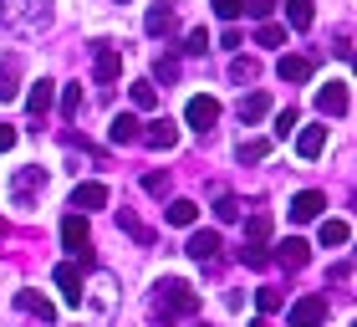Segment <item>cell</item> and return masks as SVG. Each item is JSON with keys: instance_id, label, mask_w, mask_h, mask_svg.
<instances>
[{"instance_id": "31", "label": "cell", "mask_w": 357, "mask_h": 327, "mask_svg": "<svg viewBox=\"0 0 357 327\" xmlns=\"http://www.w3.org/2000/svg\"><path fill=\"white\" fill-rule=\"evenodd\" d=\"M77 112H82V82H67V87H61V118H77Z\"/></svg>"}, {"instance_id": "19", "label": "cell", "mask_w": 357, "mask_h": 327, "mask_svg": "<svg viewBox=\"0 0 357 327\" xmlns=\"http://www.w3.org/2000/svg\"><path fill=\"white\" fill-rule=\"evenodd\" d=\"M82 302L92 307V312H107V307L118 302V282H112L107 271H97V276H92V297H82Z\"/></svg>"}, {"instance_id": "25", "label": "cell", "mask_w": 357, "mask_h": 327, "mask_svg": "<svg viewBox=\"0 0 357 327\" xmlns=\"http://www.w3.org/2000/svg\"><path fill=\"white\" fill-rule=\"evenodd\" d=\"M321 149H327V128H301L296 133V154L301 159H317Z\"/></svg>"}, {"instance_id": "26", "label": "cell", "mask_w": 357, "mask_h": 327, "mask_svg": "<svg viewBox=\"0 0 357 327\" xmlns=\"http://www.w3.org/2000/svg\"><path fill=\"white\" fill-rule=\"evenodd\" d=\"M118 225H123V231L133 235L138 245H153V231H149V225H143V220L133 215V210H118Z\"/></svg>"}, {"instance_id": "34", "label": "cell", "mask_w": 357, "mask_h": 327, "mask_svg": "<svg viewBox=\"0 0 357 327\" xmlns=\"http://www.w3.org/2000/svg\"><path fill=\"white\" fill-rule=\"evenodd\" d=\"M281 41H286V26H275V21L255 26V46H281Z\"/></svg>"}, {"instance_id": "6", "label": "cell", "mask_w": 357, "mask_h": 327, "mask_svg": "<svg viewBox=\"0 0 357 327\" xmlns=\"http://www.w3.org/2000/svg\"><path fill=\"white\" fill-rule=\"evenodd\" d=\"M184 123L194 128V133H199V138H209V128H215L220 123V103H215V97H189V108H184Z\"/></svg>"}, {"instance_id": "13", "label": "cell", "mask_w": 357, "mask_h": 327, "mask_svg": "<svg viewBox=\"0 0 357 327\" xmlns=\"http://www.w3.org/2000/svg\"><path fill=\"white\" fill-rule=\"evenodd\" d=\"M92 77L102 82V87L123 77V52H118V46H97V57H92Z\"/></svg>"}, {"instance_id": "32", "label": "cell", "mask_w": 357, "mask_h": 327, "mask_svg": "<svg viewBox=\"0 0 357 327\" xmlns=\"http://www.w3.org/2000/svg\"><path fill=\"white\" fill-rule=\"evenodd\" d=\"M230 77L240 82V87H245V82L261 77V61H255V57H235V61H230Z\"/></svg>"}, {"instance_id": "3", "label": "cell", "mask_w": 357, "mask_h": 327, "mask_svg": "<svg viewBox=\"0 0 357 327\" xmlns=\"http://www.w3.org/2000/svg\"><path fill=\"white\" fill-rule=\"evenodd\" d=\"M266 240H271V215L266 210H255L250 215V225H245V245H240V261H245V266H266Z\"/></svg>"}, {"instance_id": "8", "label": "cell", "mask_w": 357, "mask_h": 327, "mask_svg": "<svg viewBox=\"0 0 357 327\" xmlns=\"http://www.w3.org/2000/svg\"><path fill=\"white\" fill-rule=\"evenodd\" d=\"M138 143H143V149H153V154H169L174 143H178V128L169 118H153V123L138 128Z\"/></svg>"}, {"instance_id": "41", "label": "cell", "mask_w": 357, "mask_h": 327, "mask_svg": "<svg viewBox=\"0 0 357 327\" xmlns=\"http://www.w3.org/2000/svg\"><path fill=\"white\" fill-rule=\"evenodd\" d=\"M143 189H149L153 200H164V194H169V174H158V169H153L149 179H143Z\"/></svg>"}, {"instance_id": "44", "label": "cell", "mask_w": 357, "mask_h": 327, "mask_svg": "<svg viewBox=\"0 0 357 327\" xmlns=\"http://www.w3.org/2000/svg\"><path fill=\"white\" fill-rule=\"evenodd\" d=\"M250 327H271V322H266V317H255V322H250Z\"/></svg>"}, {"instance_id": "7", "label": "cell", "mask_w": 357, "mask_h": 327, "mask_svg": "<svg viewBox=\"0 0 357 327\" xmlns=\"http://www.w3.org/2000/svg\"><path fill=\"white\" fill-rule=\"evenodd\" d=\"M52 282H56V291H61V302L67 307H82V266H77V261H61V266L52 271Z\"/></svg>"}, {"instance_id": "29", "label": "cell", "mask_w": 357, "mask_h": 327, "mask_svg": "<svg viewBox=\"0 0 357 327\" xmlns=\"http://www.w3.org/2000/svg\"><path fill=\"white\" fill-rule=\"evenodd\" d=\"M133 108H138V112H153V108H158V87H153L149 77L133 82Z\"/></svg>"}, {"instance_id": "30", "label": "cell", "mask_w": 357, "mask_h": 327, "mask_svg": "<svg viewBox=\"0 0 357 327\" xmlns=\"http://www.w3.org/2000/svg\"><path fill=\"white\" fill-rule=\"evenodd\" d=\"M347 240H352L347 220H321V245H347Z\"/></svg>"}, {"instance_id": "14", "label": "cell", "mask_w": 357, "mask_h": 327, "mask_svg": "<svg viewBox=\"0 0 357 327\" xmlns=\"http://www.w3.org/2000/svg\"><path fill=\"white\" fill-rule=\"evenodd\" d=\"M52 103H56V82H52V77L31 82V92H26V112H31V118H46Z\"/></svg>"}, {"instance_id": "27", "label": "cell", "mask_w": 357, "mask_h": 327, "mask_svg": "<svg viewBox=\"0 0 357 327\" xmlns=\"http://www.w3.org/2000/svg\"><path fill=\"white\" fill-rule=\"evenodd\" d=\"M235 159H240V164H261V159H271V138H245V143L235 149Z\"/></svg>"}, {"instance_id": "36", "label": "cell", "mask_w": 357, "mask_h": 327, "mask_svg": "<svg viewBox=\"0 0 357 327\" xmlns=\"http://www.w3.org/2000/svg\"><path fill=\"white\" fill-rule=\"evenodd\" d=\"M209 52V31L199 26V31H189V36H184V57H204Z\"/></svg>"}, {"instance_id": "11", "label": "cell", "mask_w": 357, "mask_h": 327, "mask_svg": "<svg viewBox=\"0 0 357 327\" xmlns=\"http://www.w3.org/2000/svg\"><path fill=\"white\" fill-rule=\"evenodd\" d=\"M184 251H189V261H199V266H215L220 261V231H194Z\"/></svg>"}, {"instance_id": "12", "label": "cell", "mask_w": 357, "mask_h": 327, "mask_svg": "<svg viewBox=\"0 0 357 327\" xmlns=\"http://www.w3.org/2000/svg\"><path fill=\"white\" fill-rule=\"evenodd\" d=\"M21 97V52L0 57V103H15Z\"/></svg>"}, {"instance_id": "22", "label": "cell", "mask_w": 357, "mask_h": 327, "mask_svg": "<svg viewBox=\"0 0 357 327\" xmlns=\"http://www.w3.org/2000/svg\"><path fill=\"white\" fill-rule=\"evenodd\" d=\"M15 307H21V312H31V317H41V322L56 317V307L46 302V297H36V291H15Z\"/></svg>"}, {"instance_id": "24", "label": "cell", "mask_w": 357, "mask_h": 327, "mask_svg": "<svg viewBox=\"0 0 357 327\" xmlns=\"http://www.w3.org/2000/svg\"><path fill=\"white\" fill-rule=\"evenodd\" d=\"M235 112H240V123H261L266 112H271V97H266V92H250V97H240Z\"/></svg>"}, {"instance_id": "2", "label": "cell", "mask_w": 357, "mask_h": 327, "mask_svg": "<svg viewBox=\"0 0 357 327\" xmlns=\"http://www.w3.org/2000/svg\"><path fill=\"white\" fill-rule=\"evenodd\" d=\"M52 6L56 0H0V26L15 36H36L52 26Z\"/></svg>"}, {"instance_id": "35", "label": "cell", "mask_w": 357, "mask_h": 327, "mask_svg": "<svg viewBox=\"0 0 357 327\" xmlns=\"http://www.w3.org/2000/svg\"><path fill=\"white\" fill-rule=\"evenodd\" d=\"M158 82H178V57H158L153 61V87Z\"/></svg>"}, {"instance_id": "15", "label": "cell", "mask_w": 357, "mask_h": 327, "mask_svg": "<svg viewBox=\"0 0 357 327\" xmlns=\"http://www.w3.org/2000/svg\"><path fill=\"white\" fill-rule=\"evenodd\" d=\"M275 72H281V82H312V72H317V57H312V52L281 57V61H275Z\"/></svg>"}, {"instance_id": "39", "label": "cell", "mask_w": 357, "mask_h": 327, "mask_svg": "<svg viewBox=\"0 0 357 327\" xmlns=\"http://www.w3.org/2000/svg\"><path fill=\"white\" fill-rule=\"evenodd\" d=\"M271 6H275V0H245L240 15H250V21H271Z\"/></svg>"}, {"instance_id": "28", "label": "cell", "mask_w": 357, "mask_h": 327, "mask_svg": "<svg viewBox=\"0 0 357 327\" xmlns=\"http://www.w3.org/2000/svg\"><path fill=\"white\" fill-rule=\"evenodd\" d=\"M194 220H199V205H194V200H174L169 205V225L184 231V225H194Z\"/></svg>"}, {"instance_id": "17", "label": "cell", "mask_w": 357, "mask_h": 327, "mask_svg": "<svg viewBox=\"0 0 357 327\" xmlns=\"http://www.w3.org/2000/svg\"><path fill=\"white\" fill-rule=\"evenodd\" d=\"M107 205V184H97V179H87V184L72 189V210L77 215H87V210H102Z\"/></svg>"}, {"instance_id": "5", "label": "cell", "mask_w": 357, "mask_h": 327, "mask_svg": "<svg viewBox=\"0 0 357 327\" xmlns=\"http://www.w3.org/2000/svg\"><path fill=\"white\" fill-rule=\"evenodd\" d=\"M291 327H321L327 322V297H317V291H306V297L291 302V312H286Z\"/></svg>"}, {"instance_id": "43", "label": "cell", "mask_w": 357, "mask_h": 327, "mask_svg": "<svg viewBox=\"0 0 357 327\" xmlns=\"http://www.w3.org/2000/svg\"><path fill=\"white\" fill-rule=\"evenodd\" d=\"M332 282H337V286L352 282V261H337V266H332Z\"/></svg>"}, {"instance_id": "23", "label": "cell", "mask_w": 357, "mask_h": 327, "mask_svg": "<svg viewBox=\"0 0 357 327\" xmlns=\"http://www.w3.org/2000/svg\"><path fill=\"white\" fill-rule=\"evenodd\" d=\"M286 21H291V31H312L317 6H312V0H286Z\"/></svg>"}, {"instance_id": "9", "label": "cell", "mask_w": 357, "mask_h": 327, "mask_svg": "<svg viewBox=\"0 0 357 327\" xmlns=\"http://www.w3.org/2000/svg\"><path fill=\"white\" fill-rule=\"evenodd\" d=\"M36 189H46V169H15V179H10V200H15V210H31Z\"/></svg>"}, {"instance_id": "1", "label": "cell", "mask_w": 357, "mask_h": 327, "mask_svg": "<svg viewBox=\"0 0 357 327\" xmlns=\"http://www.w3.org/2000/svg\"><path fill=\"white\" fill-rule=\"evenodd\" d=\"M158 297H153V322H174V317H194L199 312V291H194L189 282H178V276H164V282L153 286Z\"/></svg>"}, {"instance_id": "45", "label": "cell", "mask_w": 357, "mask_h": 327, "mask_svg": "<svg viewBox=\"0 0 357 327\" xmlns=\"http://www.w3.org/2000/svg\"><path fill=\"white\" fill-rule=\"evenodd\" d=\"M0 235H6V225H0Z\"/></svg>"}, {"instance_id": "38", "label": "cell", "mask_w": 357, "mask_h": 327, "mask_svg": "<svg viewBox=\"0 0 357 327\" xmlns=\"http://www.w3.org/2000/svg\"><path fill=\"white\" fill-rule=\"evenodd\" d=\"M215 215H220L225 225L240 220V200H235V194H220V200H215Z\"/></svg>"}, {"instance_id": "42", "label": "cell", "mask_w": 357, "mask_h": 327, "mask_svg": "<svg viewBox=\"0 0 357 327\" xmlns=\"http://www.w3.org/2000/svg\"><path fill=\"white\" fill-rule=\"evenodd\" d=\"M15 138H21V133H15L10 123H0V154H10V149H15Z\"/></svg>"}, {"instance_id": "40", "label": "cell", "mask_w": 357, "mask_h": 327, "mask_svg": "<svg viewBox=\"0 0 357 327\" xmlns=\"http://www.w3.org/2000/svg\"><path fill=\"white\" fill-rule=\"evenodd\" d=\"M209 6H215L220 21H240V6H245V0H209Z\"/></svg>"}, {"instance_id": "46", "label": "cell", "mask_w": 357, "mask_h": 327, "mask_svg": "<svg viewBox=\"0 0 357 327\" xmlns=\"http://www.w3.org/2000/svg\"><path fill=\"white\" fill-rule=\"evenodd\" d=\"M118 6H128V0H118Z\"/></svg>"}, {"instance_id": "4", "label": "cell", "mask_w": 357, "mask_h": 327, "mask_svg": "<svg viewBox=\"0 0 357 327\" xmlns=\"http://www.w3.org/2000/svg\"><path fill=\"white\" fill-rule=\"evenodd\" d=\"M61 245L72 251V261H82V266H92V235H87V215H72L61 220Z\"/></svg>"}, {"instance_id": "16", "label": "cell", "mask_w": 357, "mask_h": 327, "mask_svg": "<svg viewBox=\"0 0 357 327\" xmlns=\"http://www.w3.org/2000/svg\"><path fill=\"white\" fill-rule=\"evenodd\" d=\"M321 210H327V194H321V189H301L296 200H291V220L306 225V220H317Z\"/></svg>"}, {"instance_id": "10", "label": "cell", "mask_w": 357, "mask_h": 327, "mask_svg": "<svg viewBox=\"0 0 357 327\" xmlns=\"http://www.w3.org/2000/svg\"><path fill=\"white\" fill-rule=\"evenodd\" d=\"M347 108H352L347 82H327V87L317 92V112H321V118H347Z\"/></svg>"}, {"instance_id": "33", "label": "cell", "mask_w": 357, "mask_h": 327, "mask_svg": "<svg viewBox=\"0 0 357 327\" xmlns=\"http://www.w3.org/2000/svg\"><path fill=\"white\" fill-rule=\"evenodd\" d=\"M255 307H261V317H271V312H281V307H286V297L275 286H261V291H255Z\"/></svg>"}, {"instance_id": "37", "label": "cell", "mask_w": 357, "mask_h": 327, "mask_svg": "<svg viewBox=\"0 0 357 327\" xmlns=\"http://www.w3.org/2000/svg\"><path fill=\"white\" fill-rule=\"evenodd\" d=\"M296 123H301V112H296V108H281V112H275V128H271V133H275V138H286Z\"/></svg>"}, {"instance_id": "21", "label": "cell", "mask_w": 357, "mask_h": 327, "mask_svg": "<svg viewBox=\"0 0 357 327\" xmlns=\"http://www.w3.org/2000/svg\"><path fill=\"white\" fill-rule=\"evenodd\" d=\"M138 118H133V112H118V118H112V128H107V138L112 143H118V149H128V143H138Z\"/></svg>"}, {"instance_id": "20", "label": "cell", "mask_w": 357, "mask_h": 327, "mask_svg": "<svg viewBox=\"0 0 357 327\" xmlns=\"http://www.w3.org/2000/svg\"><path fill=\"white\" fill-rule=\"evenodd\" d=\"M174 26H178V15H174L169 0H158V6L149 10V21H143V31H149V36H174Z\"/></svg>"}, {"instance_id": "18", "label": "cell", "mask_w": 357, "mask_h": 327, "mask_svg": "<svg viewBox=\"0 0 357 327\" xmlns=\"http://www.w3.org/2000/svg\"><path fill=\"white\" fill-rule=\"evenodd\" d=\"M306 261H312V251H306V240H301V235H291V240H281V245H275V266L301 271Z\"/></svg>"}]
</instances>
